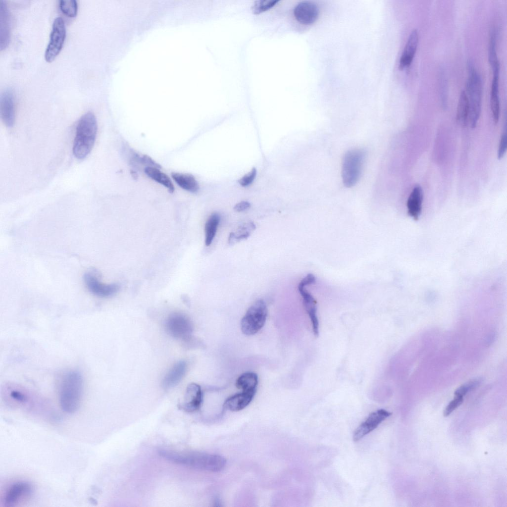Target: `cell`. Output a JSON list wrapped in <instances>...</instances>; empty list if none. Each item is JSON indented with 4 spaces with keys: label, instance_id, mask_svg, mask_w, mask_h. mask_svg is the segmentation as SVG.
I'll use <instances>...</instances> for the list:
<instances>
[{
    "label": "cell",
    "instance_id": "6da1fadb",
    "mask_svg": "<svg viewBox=\"0 0 507 507\" xmlns=\"http://www.w3.org/2000/svg\"><path fill=\"white\" fill-rule=\"evenodd\" d=\"M158 454L172 462L200 470L217 472L225 466L226 460L222 456L197 451H178L162 449Z\"/></svg>",
    "mask_w": 507,
    "mask_h": 507
},
{
    "label": "cell",
    "instance_id": "7a4b0ae2",
    "mask_svg": "<svg viewBox=\"0 0 507 507\" xmlns=\"http://www.w3.org/2000/svg\"><path fill=\"white\" fill-rule=\"evenodd\" d=\"M97 122L94 114L88 112L80 118L76 130L73 152L78 159L86 158L91 152L96 138Z\"/></svg>",
    "mask_w": 507,
    "mask_h": 507
},
{
    "label": "cell",
    "instance_id": "3957f363",
    "mask_svg": "<svg viewBox=\"0 0 507 507\" xmlns=\"http://www.w3.org/2000/svg\"><path fill=\"white\" fill-rule=\"evenodd\" d=\"M83 388V378L78 372L70 371L63 376L59 388V403L63 411L72 413L78 410Z\"/></svg>",
    "mask_w": 507,
    "mask_h": 507
},
{
    "label": "cell",
    "instance_id": "277c9868",
    "mask_svg": "<svg viewBox=\"0 0 507 507\" xmlns=\"http://www.w3.org/2000/svg\"><path fill=\"white\" fill-rule=\"evenodd\" d=\"M468 77L466 83V92L469 101L468 121L470 127L474 128L481 112L482 97V79L471 61L468 62Z\"/></svg>",
    "mask_w": 507,
    "mask_h": 507
},
{
    "label": "cell",
    "instance_id": "5b68a950",
    "mask_svg": "<svg viewBox=\"0 0 507 507\" xmlns=\"http://www.w3.org/2000/svg\"><path fill=\"white\" fill-rule=\"evenodd\" d=\"M365 152L360 149L347 152L342 163V176L344 184L351 187L357 182L360 175Z\"/></svg>",
    "mask_w": 507,
    "mask_h": 507
},
{
    "label": "cell",
    "instance_id": "8992f818",
    "mask_svg": "<svg viewBox=\"0 0 507 507\" xmlns=\"http://www.w3.org/2000/svg\"><path fill=\"white\" fill-rule=\"evenodd\" d=\"M267 315L266 304L262 300L256 301L248 309L241 320L243 333L253 335L258 332L265 324Z\"/></svg>",
    "mask_w": 507,
    "mask_h": 507
},
{
    "label": "cell",
    "instance_id": "52a82bcc",
    "mask_svg": "<svg viewBox=\"0 0 507 507\" xmlns=\"http://www.w3.org/2000/svg\"><path fill=\"white\" fill-rule=\"evenodd\" d=\"M66 37V28L63 19L56 17L53 21L49 44L45 53L48 62L53 61L62 48Z\"/></svg>",
    "mask_w": 507,
    "mask_h": 507
},
{
    "label": "cell",
    "instance_id": "ba28073f",
    "mask_svg": "<svg viewBox=\"0 0 507 507\" xmlns=\"http://www.w3.org/2000/svg\"><path fill=\"white\" fill-rule=\"evenodd\" d=\"M165 326L169 334L183 340L189 339L193 331L190 319L184 314L178 312L173 313L167 317Z\"/></svg>",
    "mask_w": 507,
    "mask_h": 507
},
{
    "label": "cell",
    "instance_id": "9c48e42d",
    "mask_svg": "<svg viewBox=\"0 0 507 507\" xmlns=\"http://www.w3.org/2000/svg\"><path fill=\"white\" fill-rule=\"evenodd\" d=\"M315 278L312 274H308L300 282L298 285L299 291L303 297V303L311 321L313 331L315 336L318 335V321L316 314V301L313 297L305 289L307 285L314 283Z\"/></svg>",
    "mask_w": 507,
    "mask_h": 507
},
{
    "label": "cell",
    "instance_id": "30bf717a",
    "mask_svg": "<svg viewBox=\"0 0 507 507\" xmlns=\"http://www.w3.org/2000/svg\"><path fill=\"white\" fill-rule=\"evenodd\" d=\"M33 491L32 485L26 481H18L11 485L6 491L4 504L6 507H14L28 498Z\"/></svg>",
    "mask_w": 507,
    "mask_h": 507
},
{
    "label": "cell",
    "instance_id": "8fae6325",
    "mask_svg": "<svg viewBox=\"0 0 507 507\" xmlns=\"http://www.w3.org/2000/svg\"><path fill=\"white\" fill-rule=\"evenodd\" d=\"M391 413L380 409L370 414L367 419L355 431L353 439L357 441L375 429L383 420L391 415Z\"/></svg>",
    "mask_w": 507,
    "mask_h": 507
},
{
    "label": "cell",
    "instance_id": "7c38bea8",
    "mask_svg": "<svg viewBox=\"0 0 507 507\" xmlns=\"http://www.w3.org/2000/svg\"><path fill=\"white\" fill-rule=\"evenodd\" d=\"M203 400V394L201 386L196 383H191L187 387L179 407L186 412H193L200 408Z\"/></svg>",
    "mask_w": 507,
    "mask_h": 507
},
{
    "label": "cell",
    "instance_id": "4fadbf2b",
    "mask_svg": "<svg viewBox=\"0 0 507 507\" xmlns=\"http://www.w3.org/2000/svg\"><path fill=\"white\" fill-rule=\"evenodd\" d=\"M85 284L93 294L100 297H108L115 294L119 287L116 284H105L101 282L92 273L87 272L84 276Z\"/></svg>",
    "mask_w": 507,
    "mask_h": 507
},
{
    "label": "cell",
    "instance_id": "5bb4252c",
    "mask_svg": "<svg viewBox=\"0 0 507 507\" xmlns=\"http://www.w3.org/2000/svg\"><path fill=\"white\" fill-rule=\"evenodd\" d=\"M0 112L2 121L7 127L13 126L15 122L14 96L11 90L3 91L0 97Z\"/></svg>",
    "mask_w": 507,
    "mask_h": 507
},
{
    "label": "cell",
    "instance_id": "9a60e30c",
    "mask_svg": "<svg viewBox=\"0 0 507 507\" xmlns=\"http://www.w3.org/2000/svg\"><path fill=\"white\" fill-rule=\"evenodd\" d=\"M318 13L317 6L314 3L308 1L299 2L294 9L295 18L304 25L313 23L318 18Z\"/></svg>",
    "mask_w": 507,
    "mask_h": 507
},
{
    "label": "cell",
    "instance_id": "2e32d148",
    "mask_svg": "<svg viewBox=\"0 0 507 507\" xmlns=\"http://www.w3.org/2000/svg\"><path fill=\"white\" fill-rule=\"evenodd\" d=\"M418 33L416 29L412 30L407 39L399 62V69L408 67L414 56L418 44Z\"/></svg>",
    "mask_w": 507,
    "mask_h": 507
},
{
    "label": "cell",
    "instance_id": "e0dca14e",
    "mask_svg": "<svg viewBox=\"0 0 507 507\" xmlns=\"http://www.w3.org/2000/svg\"><path fill=\"white\" fill-rule=\"evenodd\" d=\"M256 391H242L235 394L226 399L224 407L232 411H240L250 404Z\"/></svg>",
    "mask_w": 507,
    "mask_h": 507
},
{
    "label": "cell",
    "instance_id": "ac0fdd59",
    "mask_svg": "<svg viewBox=\"0 0 507 507\" xmlns=\"http://www.w3.org/2000/svg\"><path fill=\"white\" fill-rule=\"evenodd\" d=\"M423 193L422 188L415 185L410 193L406 203L408 215L414 220L418 219L422 210Z\"/></svg>",
    "mask_w": 507,
    "mask_h": 507
},
{
    "label": "cell",
    "instance_id": "d6986e66",
    "mask_svg": "<svg viewBox=\"0 0 507 507\" xmlns=\"http://www.w3.org/2000/svg\"><path fill=\"white\" fill-rule=\"evenodd\" d=\"M9 15L5 1H0V50L8 45L10 40Z\"/></svg>",
    "mask_w": 507,
    "mask_h": 507
},
{
    "label": "cell",
    "instance_id": "ffe728a7",
    "mask_svg": "<svg viewBox=\"0 0 507 507\" xmlns=\"http://www.w3.org/2000/svg\"><path fill=\"white\" fill-rule=\"evenodd\" d=\"M187 370L185 361L176 362L167 372L162 380V386L165 388H170L178 384L184 376Z\"/></svg>",
    "mask_w": 507,
    "mask_h": 507
},
{
    "label": "cell",
    "instance_id": "44dd1931",
    "mask_svg": "<svg viewBox=\"0 0 507 507\" xmlns=\"http://www.w3.org/2000/svg\"><path fill=\"white\" fill-rule=\"evenodd\" d=\"M493 76L490 93V106L494 122L497 124L499 121L500 105L499 95V73H493Z\"/></svg>",
    "mask_w": 507,
    "mask_h": 507
},
{
    "label": "cell",
    "instance_id": "7402d4cb",
    "mask_svg": "<svg viewBox=\"0 0 507 507\" xmlns=\"http://www.w3.org/2000/svg\"><path fill=\"white\" fill-rule=\"evenodd\" d=\"M171 176L175 183L182 189L193 193L199 191V184L192 174L173 172Z\"/></svg>",
    "mask_w": 507,
    "mask_h": 507
},
{
    "label": "cell",
    "instance_id": "603a6c76",
    "mask_svg": "<svg viewBox=\"0 0 507 507\" xmlns=\"http://www.w3.org/2000/svg\"><path fill=\"white\" fill-rule=\"evenodd\" d=\"M144 172L150 178L166 187L170 193L174 192L175 188L171 179L166 174L160 171L159 168L155 167H146L144 169Z\"/></svg>",
    "mask_w": 507,
    "mask_h": 507
},
{
    "label": "cell",
    "instance_id": "cb8c5ba5",
    "mask_svg": "<svg viewBox=\"0 0 507 507\" xmlns=\"http://www.w3.org/2000/svg\"><path fill=\"white\" fill-rule=\"evenodd\" d=\"M469 104L468 99L464 90L460 93L457 106L456 120L458 123L465 127L468 121Z\"/></svg>",
    "mask_w": 507,
    "mask_h": 507
},
{
    "label": "cell",
    "instance_id": "d4e9b609",
    "mask_svg": "<svg viewBox=\"0 0 507 507\" xmlns=\"http://www.w3.org/2000/svg\"><path fill=\"white\" fill-rule=\"evenodd\" d=\"M497 31L492 27L490 32L488 60L493 72H500V63L496 50Z\"/></svg>",
    "mask_w": 507,
    "mask_h": 507
},
{
    "label": "cell",
    "instance_id": "484cf974",
    "mask_svg": "<svg viewBox=\"0 0 507 507\" xmlns=\"http://www.w3.org/2000/svg\"><path fill=\"white\" fill-rule=\"evenodd\" d=\"M258 377L256 374L248 372L241 375L237 379L236 386L242 391H256Z\"/></svg>",
    "mask_w": 507,
    "mask_h": 507
},
{
    "label": "cell",
    "instance_id": "4316f807",
    "mask_svg": "<svg viewBox=\"0 0 507 507\" xmlns=\"http://www.w3.org/2000/svg\"><path fill=\"white\" fill-rule=\"evenodd\" d=\"M220 217L218 213H213L208 218L205 224V244L209 246L212 243L217 232Z\"/></svg>",
    "mask_w": 507,
    "mask_h": 507
},
{
    "label": "cell",
    "instance_id": "83f0119b",
    "mask_svg": "<svg viewBox=\"0 0 507 507\" xmlns=\"http://www.w3.org/2000/svg\"><path fill=\"white\" fill-rule=\"evenodd\" d=\"M59 5L61 11L67 16L72 18L76 16L78 10L76 0H62L59 1Z\"/></svg>",
    "mask_w": 507,
    "mask_h": 507
},
{
    "label": "cell",
    "instance_id": "f1b7e54d",
    "mask_svg": "<svg viewBox=\"0 0 507 507\" xmlns=\"http://www.w3.org/2000/svg\"><path fill=\"white\" fill-rule=\"evenodd\" d=\"M277 0H259L255 1L252 6V12L254 14H259L273 7L278 3Z\"/></svg>",
    "mask_w": 507,
    "mask_h": 507
},
{
    "label": "cell",
    "instance_id": "f546056e",
    "mask_svg": "<svg viewBox=\"0 0 507 507\" xmlns=\"http://www.w3.org/2000/svg\"><path fill=\"white\" fill-rule=\"evenodd\" d=\"M481 382L480 379H473L459 386L455 392V396L463 397L468 392L477 387Z\"/></svg>",
    "mask_w": 507,
    "mask_h": 507
},
{
    "label": "cell",
    "instance_id": "4dcf8cb0",
    "mask_svg": "<svg viewBox=\"0 0 507 507\" xmlns=\"http://www.w3.org/2000/svg\"><path fill=\"white\" fill-rule=\"evenodd\" d=\"M463 401V397L455 396L453 400L451 401L445 408L443 414L445 416L449 415L455 409L461 405Z\"/></svg>",
    "mask_w": 507,
    "mask_h": 507
},
{
    "label": "cell",
    "instance_id": "1f68e13d",
    "mask_svg": "<svg viewBox=\"0 0 507 507\" xmlns=\"http://www.w3.org/2000/svg\"><path fill=\"white\" fill-rule=\"evenodd\" d=\"M134 158L136 161L147 165V167L151 166L158 168H161V166L159 164L157 163L148 155H143V156H139L137 154H135Z\"/></svg>",
    "mask_w": 507,
    "mask_h": 507
},
{
    "label": "cell",
    "instance_id": "d6a6232c",
    "mask_svg": "<svg viewBox=\"0 0 507 507\" xmlns=\"http://www.w3.org/2000/svg\"><path fill=\"white\" fill-rule=\"evenodd\" d=\"M256 174V170L253 168L250 172L244 175L239 180V184L243 187L250 185L254 180Z\"/></svg>",
    "mask_w": 507,
    "mask_h": 507
},
{
    "label": "cell",
    "instance_id": "836d02e7",
    "mask_svg": "<svg viewBox=\"0 0 507 507\" xmlns=\"http://www.w3.org/2000/svg\"><path fill=\"white\" fill-rule=\"evenodd\" d=\"M507 148V136L506 132H504L501 138L497 152V157L499 159L502 158L506 153Z\"/></svg>",
    "mask_w": 507,
    "mask_h": 507
},
{
    "label": "cell",
    "instance_id": "e575fe53",
    "mask_svg": "<svg viewBox=\"0 0 507 507\" xmlns=\"http://www.w3.org/2000/svg\"><path fill=\"white\" fill-rule=\"evenodd\" d=\"M251 206L250 203L247 201H242L237 203L234 207V209L237 212H242L249 209Z\"/></svg>",
    "mask_w": 507,
    "mask_h": 507
},
{
    "label": "cell",
    "instance_id": "d590c367",
    "mask_svg": "<svg viewBox=\"0 0 507 507\" xmlns=\"http://www.w3.org/2000/svg\"><path fill=\"white\" fill-rule=\"evenodd\" d=\"M10 395L13 399L20 402H24L26 400L25 396L22 393L18 391H13L11 392Z\"/></svg>",
    "mask_w": 507,
    "mask_h": 507
}]
</instances>
